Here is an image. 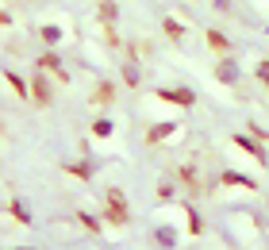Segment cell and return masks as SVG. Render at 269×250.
<instances>
[{
	"label": "cell",
	"instance_id": "cell-1",
	"mask_svg": "<svg viewBox=\"0 0 269 250\" xmlns=\"http://www.w3.org/2000/svg\"><path fill=\"white\" fill-rule=\"evenodd\" d=\"M108 216H112V223H127V212H123V208H112Z\"/></svg>",
	"mask_w": 269,
	"mask_h": 250
}]
</instances>
